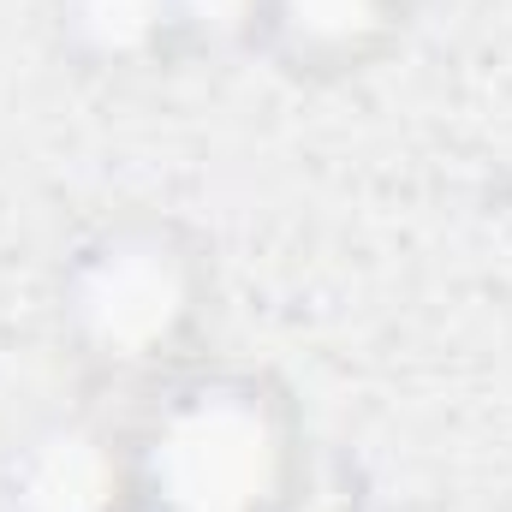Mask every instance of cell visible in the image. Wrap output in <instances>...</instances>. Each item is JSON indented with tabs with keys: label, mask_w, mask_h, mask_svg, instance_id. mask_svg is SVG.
Instances as JSON below:
<instances>
[{
	"label": "cell",
	"mask_w": 512,
	"mask_h": 512,
	"mask_svg": "<svg viewBox=\"0 0 512 512\" xmlns=\"http://www.w3.org/2000/svg\"><path fill=\"white\" fill-rule=\"evenodd\" d=\"M417 0H268L262 54L292 84H352L411 36Z\"/></svg>",
	"instance_id": "277c9868"
},
{
	"label": "cell",
	"mask_w": 512,
	"mask_h": 512,
	"mask_svg": "<svg viewBox=\"0 0 512 512\" xmlns=\"http://www.w3.org/2000/svg\"><path fill=\"white\" fill-rule=\"evenodd\" d=\"M126 441L143 512H304L316 483L298 393L215 352L126 399Z\"/></svg>",
	"instance_id": "7a4b0ae2"
},
{
	"label": "cell",
	"mask_w": 512,
	"mask_h": 512,
	"mask_svg": "<svg viewBox=\"0 0 512 512\" xmlns=\"http://www.w3.org/2000/svg\"><path fill=\"white\" fill-rule=\"evenodd\" d=\"M131 501L126 405L54 399L0 435V512H126Z\"/></svg>",
	"instance_id": "3957f363"
},
{
	"label": "cell",
	"mask_w": 512,
	"mask_h": 512,
	"mask_svg": "<svg viewBox=\"0 0 512 512\" xmlns=\"http://www.w3.org/2000/svg\"><path fill=\"white\" fill-rule=\"evenodd\" d=\"M346 512H411V507H346Z\"/></svg>",
	"instance_id": "52a82bcc"
},
{
	"label": "cell",
	"mask_w": 512,
	"mask_h": 512,
	"mask_svg": "<svg viewBox=\"0 0 512 512\" xmlns=\"http://www.w3.org/2000/svg\"><path fill=\"white\" fill-rule=\"evenodd\" d=\"M173 6V30L185 48V66H221V60H251L262 54V24H268V0H167Z\"/></svg>",
	"instance_id": "8992f818"
},
{
	"label": "cell",
	"mask_w": 512,
	"mask_h": 512,
	"mask_svg": "<svg viewBox=\"0 0 512 512\" xmlns=\"http://www.w3.org/2000/svg\"><path fill=\"white\" fill-rule=\"evenodd\" d=\"M54 60L90 84H143L185 66L167 0H42Z\"/></svg>",
	"instance_id": "5b68a950"
},
{
	"label": "cell",
	"mask_w": 512,
	"mask_h": 512,
	"mask_svg": "<svg viewBox=\"0 0 512 512\" xmlns=\"http://www.w3.org/2000/svg\"><path fill=\"white\" fill-rule=\"evenodd\" d=\"M126 512H143V507H137V501H131V507H126Z\"/></svg>",
	"instance_id": "ba28073f"
},
{
	"label": "cell",
	"mask_w": 512,
	"mask_h": 512,
	"mask_svg": "<svg viewBox=\"0 0 512 512\" xmlns=\"http://www.w3.org/2000/svg\"><path fill=\"white\" fill-rule=\"evenodd\" d=\"M215 310V245L167 209H114L48 268V334L96 393L137 399L209 358Z\"/></svg>",
	"instance_id": "6da1fadb"
}]
</instances>
